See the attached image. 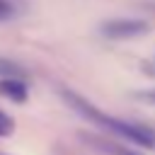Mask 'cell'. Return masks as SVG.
I'll return each mask as SVG.
<instances>
[{
	"instance_id": "1",
	"label": "cell",
	"mask_w": 155,
	"mask_h": 155,
	"mask_svg": "<svg viewBox=\"0 0 155 155\" xmlns=\"http://www.w3.org/2000/svg\"><path fill=\"white\" fill-rule=\"evenodd\" d=\"M58 94H61V99H63L75 114L85 116V119L92 121V124L104 126L109 133L121 136V138H126L128 143H136V145H145V148H153V145H155V131H153V128L138 126V124H131V121H124V119H116V116H111V114H104L102 109H97L92 102H87L85 97H80V94L73 92V90L58 87Z\"/></svg>"
},
{
	"instance_id": "2",
	"label": "cell",
	"mask_w": 155,
	"mask_h": 155,
	"mask_svg": "<svg viewBox=\"0 0 155 155\" xmlns=\"http://www.w3.org/2000/svg\"><path fill=\"white\" fill-rule=\"evenodd\" d=\"M148 31V22L138 17H116L102 22V34L107 39H133Z\"/></svg>"
},
{
	"instance_id": "3",
	"label": "cell",
	"mask_w": 155,
	"mask_h": 155,
	"mask_svg": "<svg viewBox=\"0 0 155 155\" xmlns=\"http://www.w3.org/2000/svg\"><path fill=\"white\" fill-rule=\"evenodd\" d=\"M27 94H29V85L24 78H2L0 80V97L15 102V104H22L27 102Z\"/></svg>"
},
{
	"instance_id": "4",
	"label": "cell",
	"mask_w": 155,
	"mask_h": 155,
	"mask_svg": "<svg viewBox=\"0 0 155 155\" xmlns=\"http://www.w3.org/2000/svg\"><path fill=\"white\" fill-rule=\"evenodd\" d=\"M80 138L85 140V143H92L94 148H99L102 153H109V155H140V153H136V150H131L128 145H124V143H116V140H107V138H102V136H94V133H80Z\"/></svg>"
},
{
	"instance_id": "5",
	"label": "cell",
	"mask_w": 155,
	"mask_h": 155,
	"mask_svg": "<svg viewBox=\"0 0 155 155\" xmlns=\"http://www.w3.org/2000/svg\"><path fill=\"white\" fill-rule=\"evenodd\" d=\"M0 75H2V78H24V70H22L15 61L0 58Z\"/></svg>"
},
{
	"instance_id": "6",
	"label": "cell",
	"mask_w": 155,
	"mask_h": 155,
	"mask_svg": "<svg viewBox=\"0 0 155 155\" xmlns=\"http://www.w3.org/2000/svg\"><path fill=\"white\" fill-rule=\"evenodd\" d=\"M12 126H15L12 119L0 109V136H10V133H12Z\"/></svg>"
},
{
	"instance_id": "7",
	"label": "cell",
	"mask_w": 155,
	"mask_h": 155,
	"mask_svg": "<svg viewBox=\"0 0 155 155\" xmlns=\"http://www.w3.org/2000/svg\"><path fill=\"white\" fill-rule=\"evenodd\" d=\"M133 97L145 102V104H150V107H155V87L153 90H143V92H133Z\"/></svg>"
},
{
	"instance_id": "8",
	"label": "cell",
	"mask_w": 155,
	"mask_h": 155,
	"mask_svg": "<svg viewBox=\"0 0 155 155\" xmlns=\"http://www.w3.org/2000/svg\"><path fill=\"white\" fill-rule=\"evenodd\" d=\"M15 15V7L10 0H0V19H10Z\"/></svg>"
}]
</instances>
